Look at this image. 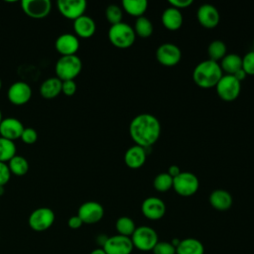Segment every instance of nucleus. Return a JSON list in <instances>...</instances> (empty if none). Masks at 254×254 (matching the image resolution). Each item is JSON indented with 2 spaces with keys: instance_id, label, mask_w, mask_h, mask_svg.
Returning a JSON list of instances; mask_svg holds the SVG:
<instances>
[{
  "instance_id": "f257e3e1",
  "label": "nucleus",
  "mask_w": 254,
  "mask_h": 254,
  "mask_svg": "<svg viewBox=\"0 0 254 254\" xmlns=\"http://www.w3.org/2000/svg\"><path fill=\"white\" fill-rule=\"evenodd\" d=\"M129 134L136 145L149 148L153 146L160 137V121L152 114L141 113L135 116L130 122Z\"/></svg>"
},
{
  "instance_id": "f03ea898",
  "label": "nucleus",
  "mask_w": 254,
  "mask_h": 254,
  "mask_svg": "<svg viewBox=\"0 0 254 254\" xmlns=\"http://www.w3.org/2000/svg\"><path fill=\"white\" fill-rule=\"evenodd\" d=\"M222 69L218 63L205 60L195 65L192 71L194 83L201 88L215 87L222 76Z\"/></svg>"
},
{
  "instance_id": "7ed1b4c3",
  "label": "nucleus",
  "mask_w": 254,
  "mask_h": 254,
  "mask_svg": "<svg viewBox=\"0 0 254 254\" xmlns=\"http://www.w3.org/2000/svg\"><path fill=\"white\" fill-rule=\"evenodd\" d=\"M136 34L134 29L127 23L120 22L111 25L108 30V39L110 43L118 49H127L135 42Z\"/></svg>"
},
{
  "instance_id": "20e7f679",
  "label": "nucleus",
  "mask_w": 254,
  "mask_h": 254,
  "mask_svg": "<svg viewBox=\"0 0 254 254\" xmlns=\"http://www.w3.org/2000/svg\"><path fill=\"white\" fill-rule=\"evenodd\" d=\"M82 63L76 55L62 56L56 63V76L62 81L74 79L81 71Z\"/></svg>"
},
{
  "instance_id": "39448f33",
  "label": "nucleus",
  "mask_w": 254,
  "mask_h": 254,
  "mask_svg": "<svg viewBox=\"0 0 254 254\" xmlns=\"http://www.w3.org/2000/svg\"><path fill=\"white\" fill-rule=\"evenodd\" d=\"M130 238L134 248H137L143 252L152 251L159 241L156 230L146 225L136 227Z\"/></svg>"
},
{
  "instance_id": "423d86ee",
  "label": "nucleus",
  "mask_w": 254,
  "mask_h": 254,
  "mask_svg": "<svg viewBox=\"0 0 254 254\" xmlns=\"http://www.w3.org/2000/svg\"><path fill=\"white\" fill-rule=\"evenodd\" d=\"M56 214L52 208L41 206L30 213L28 217V224L34 231L42 232L48 230L54 224Z\"/></svg>"
},
{
  "instance_id": "0eeeda50",
  "label": "nucleus",
  "mask_w": 254,
  "mask_h": 254,
  "mask_svg": "<svg viewBox=\"0 0 254 254\" xmlns=\"http://www.w3.org/2000/svg\"><path fill=\"white\" fill-rule=\"evenodd\" d=\"M199 187L197 177L190 172H181L173 179V189L182 196L194 194Z\"/></svg>"
},
{
  "instance_id": "6e6552de",
  "label": "nucleus",
  "mask_w": 254,
  "mask_h": 254,
  "mask_svg": "<svg viewBox=\"0 0 254 254\" xmlns=\"http://www.w3.org/2000/svg\"><path fill=\"white\" fill-rule=\"evenodd\" d=\"M218 96L225 101H232L236 99L241 90V82L237 80L232 74L222 75L215 85Z\"/></svg>"
},
{
  "instance_id": "1a4fd4ad",
  "label": "nucleus",
  "mask_w": 254,
  "mask_h": 254,
  "mask_svg": "<svg viewBox=\"0 0 254 254\" xmlns=\"http://www.w3.org/2000/svg\"><path fill=\"white\" fill-rule=\"evenodd\" d=\"M156 58L162 65L174 66L180 63L182 52L177 45L164 43L158 47L156 51Z\"/></svg>"
},
{
  "instance_id": "9d476101",
  "label": "nucleus",
  "mask_w": 254,
  "mask_h": 254,
  "mask_svg": "<svg viewBox=\"0 0 254 254\" xmlns=\"http://www.w3.org/2000/svg\"><path fill=\"white\" fill-rule=\"evenodd\" d=\"M77 215L82 220L83 224H94L102 219L104 208L97 201H85L78 207Z\"/></svg>"
},
{
  "instance_id": "9b49d317",
  "label": "nucleus",
  "mask_w": 254,
  "mask_h": 254,
  "mask_svg": "<svg viewBox=\"0 0 254 254\" xmlns=\"http://www.w3.org/2000/svg\"><path fill=\"white\" fill-rule=\"evenodd\" d=\"M102 249L106 254H131L134 246L130 237L116 234L107 238Z\"/></svg>"
},
{
  "instance_id": "f8f14e48",
  "label": "nucleus",
  "mask_w": 254,
  "mask_h": 254,
  "mask_svg": "<svg viewBox=\"0 0 254 254\" xmlns=\"http://www.w3.org/2000/svg\"><path fill=\"white\" fill-rule=\"evenodd\" d=\"M21 8L30 18L43 19L50 14L52 2L50 0H22Z\"/></svg>"
},
{
  "instance_id": "ddd939ff",
  "label": "nucleus",
  "mask_w": 254,
  "mask_h": 254,
  "mask_svg": "<svg viewBox=\"0 0 254 254\" xmlns=\"http://www.w3.org/2000/svg\"><path fill=\"white\" fill-rule=\"evenodd\" d=\"M32 97V87L25 81L13 82L7 90V98L14 105H24Z\"/></svg>"
},
{
  "instance_id": "4468645a",
  "label": "nucleus",
  "mask_w": 254,
  "mask_h": 254,
  "mask_svg": "<svg viewBox=\"0 0 254 254\" xmlns=\"http://www.w3.org/2000/svg\"><path fill=\"white\" fill-rule=\"evenodd\" d=\"M57 6L64 18L74 21L84 15L87 3L84 0H59Z\"/></svg>"
},
{
  "instance_id": "2eb2a0df",
  "label": "nucleus",
  "mask_w": 254,
  "mask_h": 254,
  "mask_svg": "<svg viewBox=\"0 0 254 254\" xmlns=\"http://www.w3.org/2000/svg\"><path fill=\"white\" fill-rule=\"evenodd\" d=\"M141 211L146 218L150 220H158L165 215L166 204L157 196H149L143 200Z\"/></svg>"
},
{
  "instance_id": "dca6fc26",
  "label": "nucleus",
  "mask_w": 254,
  "mask_h": 254,
  "mask_svg": "<svg viewBox=\"0 0 254 254\" xmlns=\"http://www.w3.org/2000/svg\"><path fill=\"white\" fill-rule=\"evenodd\" d=\"M198 23L207 29L216 27L220 20V15L216 7L211 4H202L198 7L196 12Z\"/></svg>"
},
{
  "instance_id": "f3484780",
  "label": "nucleus",
  "mask_w": 254,
  "mask_h": 254,
  "mask_svg": "<svg viewBox=\"0 0 254 254\" xmlns=\"http://www.w3.org/2000/svg\"><path fill=\"white\" fill-rule=\"evenodd\" d=\"M55 48L62 56L75 55L79 49V40L71 33H64L56 39Z\"/></svg>"
},
{
  "instance_id": "a211bd4d",
  "label": "nucleus",
  "mask_w": 254,
  "mask_h": 254,
  "mask_svg": "<svg viewBox=\"0 0 254 254\" xmlns=\"http://www.w3.org/2000/svg\"><path fill=\"white\" fill-rule=\"evenodd\" d=\"M23 123L15 117L3 118L0 123V136L11 141L20 139L24 130Z\"/></svg>"
},
{
  "instance_id": "6ab92c4d",
  "label": "nucleus",
  "mask_w": 254,
  "mask_h": 254,
  "mask_svg": "<svg viewBox=\"0 0 254 254\" xmlns=\"http://www.w3.org/2000/svg\"><path fill=\"white\" fill-rule=\"evenodd\" d=\"M147 152L146 148L138 145H134L127 149L124 155V162L126 166L130 169H139L146 162Z\"/></svg>"
},
{
  "instance_id": "aec40b11",
  "label": "nucleus",
  "mask_w": 254,
  "mask_h": 254,
  "mask_svg": "<svg viewBox=\"0 0 254 254\" xmlns=\"http://www.w3.org/2000/svg\"><path fill=\"white\" fill-rule=\"evenodd\" d=\"M210 205L219 211H224L227 210L231 207L233 199L231 194L222 189H217L211 191L208 197Z\"/></svg>"
},
{
  "instance_id": "412c9836",
  "label": "nucleus",
  "mask_w": 254,
  "mask_h": 254,
  "mask_svg": "<svg viewBox=\"0 0 254 254\" xmlns=\"http://www.w3.org/2000/svg\"><path fill=\"white\" fill-rule=\"evenodd\" d=\"M73 30L76 37L89 38L94 35L96 24L91 17L84 14L73 21Z\"/></svg>"
},
{
  "instance_id": "4be33fe9",
  "label": "nucleus",
  "mask_w": 254,
  "mask_h": 254,
  "mask_svg": "<svg viewBox=\"0 0 254 254\" xmlns=\"http://www.w3.org/2000/svg\"><path fill=\"white\" fill-rule=\"evenodd\" d=\"M162 23L168 30L175 31L183 25V15L181 11L175 7H169L164 10L161 17Z\"/></svg>"
},
{
  "instance_id": "5701e85b",
  "label": "nucleus",
  "mask_w": 254,
  "mask_h": 254,
  "mask_svg": "<svg viewBox=\"0 0 254 254\" xmlns=\"http://www.w3.org/2000/svg\"><path fill=\"white\" fill-rule=\"evenodd\" d=\"M62 92V80L57 76L48 77L40 86V93L46 99H53Z\"/></svg>"
},
{
  "instance_id": "b1692460",
  "label": "nucleus",
  "mask_w": 254,
  "mask_h": 254,
  "mask_svg": "<svg viewBox=\"0 0 254 254\" xmlns=\"http://www.w3.org/2000/svg\"><path fill=\"white\" fill-rule=\"evenodd\" d=\"M204 247L202 243L195 238H186L180 241L176 248V254H203Z\"/></svg>"
},
{
  "instance_id": "393cba45",
  "label": "nucleus",
  "mask_w": 254,
  "mask_h": 254,
  "mask_svg": "<svg viewBox=\"0 0 254 254\" xmlns=\"http://www.w3.org/2000/svg\"><path fill=\"white\" fill-rule=\"evenodd\" d=\"M219 65L222 71L224 70L227 74L233 75L236 71L242 68V58L237 54H226Z\"/></svg>"
},
{
  "instance_id": "a878e982",
  "label": "nucleus",
  "mask_w": 254,
  "mask_h": 254,
  "mask_svg": "<svg viewBox=\"0 0 254 254\" xmlns=\"http://www.w3.org/2000/svg\"><path fill=\"white\" fill-rule=\"evenodd\" d=\"M122 7L129 15L138 18L146 12L148 2L146 0H123Z\"/></svg>"
},
{
  "instance_id": "bb28decb",
  "label": "nucleus",
  "mask_w": 254,
  "mask_h": 254,
  "mask_svg": "<svg viewBox=\"0 0 254 254\" xmlns=\"http://www.w3.org/2000/svg\"><path fill=\"white\" fill-rule=\"evenodd\" d=\"M8 168L11 172V175L17 177L25 176L29 171V163L27 159L20 155H15L8 163Z\"/></svg>"
},
{
  "instance_id": "cd10ccee",
  "label": "nucleus",
  "mask_w": 254,
  "mask_h": 254,
  "mask_svg": "<svg viewBox=\"0 0 254 254\" xmlns=\"http://www.w3.org/2000/svg\"><path fill=\"white\" fill-rule=\"evenodd\" d=\"M17 147L14 141L0 136V162L8 163L16 154Z\"/></svg>"
},
{
  "instance_id": "c85d7f7f",
  "label": "nucleus",
  "mask_w": 254,
  "mask_h": 254,
  "mask_svg": "<svg viewBox=\"0 0 254 254\" xmlns=\"http://www.w3.org/2000/svg\"><path fill=\"white\" fill-rule=\"evenodd\" d=\"M115 228L119 235L131 237L136 229L134 220L129 216H121L115 222Z\"/></svg>"
},
{
  "instance_id": "c756f323",
  "label": "nucleus",
  "mask_w": 254,
  "mask_h": 254,
  "mask_svg": "<svg viewBox=\"0 0 254 254\" xmlns=\"http://www.w3.org/2000/svg\"><path fill=\"white\" fill-rule=\"evenodd\" d=\"M133 29L135 34L141 38L150 37L154 30L152 22L145 16H141L136 19L135 26Z\"/></svg>"
},
{
  "instance_id": "7c9ffc66",
  "label": "nucleus",
  "mask_w": 254,
  "mask_h": 254,
  "mask_svg": "<svg viewBox=\"0 0 254 254\" xmlns=\"http://www.w3.org/2000/svg\"><path fill=\"white\" fill-rule=\"evenodd\" d=\"M226 45L220 41V40H214L212 41L207 48V55L209 57L208 60H211L213 62L221 61L224 56L226 55Z\"/></svg>"
},
{
  "instance_id": "2f4dec72",
  "label": "nucleus",
  "mask_w": 254,
  "mask_h": 254,
  "mask_svg": "<svg viewBox=\"0 0 254 254\" xmlns=\"http://www.w3.org/2000/svg\"><path fill=\"white\" fill-rule=\"evenodd\" d=\"M153 186L155 190L160 192L168 191L171 188H173V178L168 173H160L155 177Z\"/></svg>"
},
{
  "instance_id": "473e14b6",
  "label": "nucleus",
  "mask_w": 254,
  "mask_h": 254,
  "mask_svg": "<svg viewBox=\"0 0 254 254\" xmlns=\"http://www.w3.org/2000/svg\"><path fill=\"white\" fill-rule=\"evenodd\" d=\"M122 9L118 5L111 4L106 7L105 17L111 25H115L122 22Z\"/></svg>"
},
{
  "instance_id": "72a5a7b5",
  "label": "nucleus",
  "mask_w": 254,
  "mask_h": 254,
  "mask_svg": "<svg viewBox=\"0 0 254 254\" xmlns=\"http://www.w3.org/2000/svg\"><path fill=\"white\" fill-rule=\"evenodd\" d=\"M242 69L247 75H254V51L248 52L242 58Z\"/></svg>"
},
{
  "instance_id": "f704fd0d",
  "label": "nucleus",
  "mask_w": 254,
  "mask_h": 254,
  "mask_svg": "<svg viewBox=\"0 0 254 254\" xmlns=\"http://www.w3.org/2000/svg\"><path fill=\"white\" fill-rule=\"evenodd\" d=\"M152 251L154 254H176V248L168 241H158Z\"/></svg>"
},
{
  "instance_id": "c9c22d12",
  "label": "nucleus",
  "mask_w": 254,
  "mask_h": 254,
  "mask_svg": "<svg viewBox=\"0 0 254 254\" xmlns=\"http://www.w3.org/2000/svg\"><path fill=\"white\" fill-rule=\"evenodd\" d=\"M20 139L27 145L34 144L38 140V133L32 127H25Z\"/></svg>"
},
{
  "instance_id": "e433bc0d",
  "label": "nucleus",
  "mask_w": 254,
  "mask_h": 254,
  "mask_svg": "<svg viewBox=\"0 0 254 254\" xmlns=\"http://www.w3.org/2000/svg\"><path fill=\"white\" fill-rule=\"evenodd\" d=\"M11 178V172L7 163L0 162V187H4L8 184Z\"/></svg>"
},
{
  "instance_id": "4c0bfd02",
  "label": "nucleus",
  "mask_w": 254,
  "mask_h": 254,
  "mask_svg": "<svg viewBox=\"0 0 254 254\" xmlns=\"http://www.w3.org/2000/svg\"><path fill=\"white\" fill-rule=\"evenodd\" d=\"M76 91V83L73 79L62 81V92L66 96H72Z\"/></svg>"
},
{
  "instance_id": "58836bf2",
  "label": "nucleus",
  "mask_w": 254,
  "mask_h": 254,
  "mask_svg": "<svg viewBox=\"0 0 254 254\" xmlns=\"http://www.w3.org/2000/svg\"><path fill=\"white\" fill-rule=\"evenodd\" d=\"M168 2L172 7H175L179 10L182 8H188L192 4V0H169Z\"/></svg>"
},
{
  "instance_id": "ea45409f",
  "label": "nucleus",
  "mask_w": 254,
  "mask_h": 254,
  "mask_svg": "<svg viewBox=\"0 0 254 254\" xmlns=\"http://www.w3.org/2000/svg\"><path fill=\"white\" fill-rule=\"evenodd\" d=\"M82 224H83V222L77 214L70 216L67 220V226L71 229H78L82 226Z\"/></svg>"
},
{
  "instance_id": "a19ab883",
  "label": "nucleus",
  "mask_w": 254,
  "mask_h": 254,
  "mask_svg": "<svg viewBox=\"0 0 254 254\" xmlns=\"http://www.w3.org/2000/svg\"><path fill=\"white\" fill-rule=\"evenodd\" d=\"M173 179L175 178V177H177L180 173H181V170H180V168L178 167V166H176V165H172V166H170L169 167V169H168V172H167Z\"/></svg>"
},
{
  "instance_id": "79ce46f5",
  "label": "nucleus",
  "mask_w": 254,
  "mask_h": 254,
  "mask_svg": "<svg viewBox=\"0 0 254 254\" xmlns=\"http://www.w3.org/2000/svg\"><path fill=\"white\" fill-rule=\"evenodd\" d=\"M234 77L237 79V80H239L240 82L243 80V79H245V77L247 76V74L245 73V71L241 68V69H239L238 71H236L234 74Z\"/></svg>"
},
{
  "instance_id": "37998d69",
  "label": "nucleus",
  "mask_w": 254,
  "mask_h": 254,
  "mask_svg": "<svg viewBox=\"0 0 254 254\" xmlns=\"http://www.w3.org/2000/svg\"><path fill=\"white\" fill-rule=\"evenodd\" d=\"M107 238H108V236H106V235H104V234H100L99 236H97L96 240H97V243L101 246V248H102V246L104 245V243H105V241L107 240Z\"/></svg>"
},
{
  "instance_id": "c03bdc74",
  "label": "nucleus",
  "mask_w": 254,
  "mask_h": 254,
  "mask_svg": "<svg viewBox=\"0 0 254 254\" xmlns=\"http://www.w3.org/2000/svg\"><path fill=\"white\" fill-rule=\"evenodd\" d=\"M89 254H106V253H105V251L101 247H98V248L93 249Z\"/></svg>"
},
{
  "instance_id": "a18cd8bd",
  "label": "nucleus",
  "mask_w": 254,
  "mask_h": 254,
  "mask_svg": "<svg viewBox=\"0 0 254 254\" xmlns=\"http://www.w3.org/2000/svg\"><path fill=\"white\" fill-rule=\"evenodd\" d=\"M4 193V187H0V195Z\"/></svg>"
},
{
  "instance_id": "49530a36",
  "label": "nucleus",
  "mask_w": 254,
  "mask_h": 254,
  "mask_svg": "<svg viewBox=\"0 0 254 254\" xmlns=\"http://www.w3.org/2000/svg\"><path fill=\"white\" fill-rule=\"evenodd\" d=\"M3 120V115H2V112H1V109H0V123L2 122Z\"/></svg>"
},
{
  "instance_id": "de8ad7c7",
  "label": "nucleus",
  "mask_w": 254,
  "mask_h": 254,
  "mask_svg": "<svg viewBox=\"0 0 254 254\" xmlns=\"http://www.w3.org/2000/svg\"><path fill=\"white\" fill-rule=\"evenodd\" d=\"M1 87H2V80H1V78H0V89H1Z\"/></svg>"
},
{
  "instance_id": "09e8293b",
  "label": "nucleus",
  "mask_w": 254,
  "mask_h": 254,
  "mask_svg": "<svg viewBox=\"0 0 254 254\" xmlns=\"http://www.w3.org/2000/svg\"><path fill=\"white\" fill-rule=\"evenodd\" d=\"M253 48H254V40H253ZM254 51V50H253Z\"/></svg>"
}]
</instances>
